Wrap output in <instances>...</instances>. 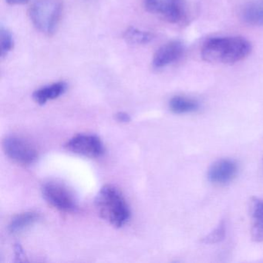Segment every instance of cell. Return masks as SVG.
<instances>
[{
    "label": "cell",
    "instance_id": "obj_5",
    "mask_svg": "<svg viewBox=\"0 0 263 263\" xmlns=\"http://www.w3.org/2000/svg\"><path fill=\"white\" fill-rule=\"evenodd\" d=\"M3 148L7 157L20 165H30L38 158L36 148L21 137L14 135L7 137L3 141Z\"/></svg>",
    "mask_w": 263,
    "mask_h": 263
},
{
    "label": "cell",
    "instance_id": "obj_3",
    "mask_svg": "<svg viewBox=\"0 0 263 263\" xmlns=\"http://www.w3.org/2000/svg\"><path fill=\"white\" fill-rule=\"evenodd\" d=\"M60 0H38L30 9L32 24L42 33L51 35L56 31L62 15Z\"/></svg>",
    "mask_w": 263,
    "mask_h": 263
},
{
    "label": "cell",
    "instance_id": "obj_1",
    "mask_svg": "<svg viewBox=\"0 0 263 263\" xmlns=\"http://www.w3.org/2000/svg\"><path fill=\"white\" fill-rule=\"evenodd\" d=\"M252 51L250 42L241 36L211 38L201 47V58L212 64H233L243 61Z\"/></svg>",
    "mask_w": 263,
    "mask_h": 263
},
{
    "label": "cell",
    "instance_id": "obj_14",
    "mask_svg": "<svg viewBox=\"0 0 263 263\" xmlns=\"http://www.w3.org/2000/svg\"><path fill=\"white\" fill-rule=\"evenodd\" d=\"M40 218V215L36 212H27L16 215L9 224V231L11 233H17L34 224Z\"/></svg>",
    "mask_w": 263,
    "mask_h": 263
},
{
    "label": "cell",
    "instance_id": "obj_13",
    "mask_svg": "<svg viewBox=\"0 0 263 263\" xmlns=\"http://www.w3.org/2000/svg\"><path fill=\"white\" fill-rule=\"evenodd\" d=\"M171 111L177 115L192 113L199 108L198 101L184 96H175L169 101Z\"/></svg>",
    "mask_w": 263,
    "mask_h": 263
},
{
    "label": "cell",
    "instance_id": "obj_7",
    "mask_svg": "<svg viewBox=\"0 0 263 263\" xmlns=\"http://www.w3.org/2000/svg\"><path fill=\"white\" fill-rule=\"evenodd\" d=\"M65 147L77 155L96 158L104 153V146L99 137L89 134H80L70 138Z\"/></svg>",
    "mask_w": 263,
    "mask_h": 263
},
{
    "label": "cell",
    "instance_id": "obj_10",
    "mask_svg": "<svg viewBox=\"0 0 263 263\" xmlns=\"http://www.w3.org/2000/svg\"><path fill=\"white\" fill-rule=\"evenodd\" d=\"M250 214L252 218L251 229L252 240L261 242L263 241V200L252 198L250 202Z\"/></svg>",
    "mask_w": 263,
    "mask_h": 263
},
{
    "label": "cell",
    "instance_id": "obj_9",
    "mask_svg": "<svg viewBox=\"0 0 263 263\" xmlns=\"http://www.w3.org/2000/svg\"><path fill=\"white\" fill-rule=\"evenodd\" d=\"M238 173L236 162L231 159L215 161L208 172V178L214 184H224L232 181Z\"/></svg>",
    "mask_w": 263,
    "mask_h": 263
},
{
    "label": "cell",
    "instance_id": "obj_4",
    "mask_svg": "<svg viewBox=\"0 0 263 263\" xmlns=\"http://www.w3.org/2000/svg\"><path fill=\"white\" fill-rule=\"evenodd\" d=\"M146 10L175 25H183L190 16L187 0H144Z\"/></svg>",
    "mask_w": 263,
    "mask_h": 263
},
{
    "label": "cell",
    "instance_id": "obj_17",
    "mask_svg": "<svg viewBox=\"0 0 263 263\" xmlns=\"http://www.w3.org/2000/svg\"><path fill=\"white\" fill-rule=\"evenodd\" d=\"M226 233V224L222 221L220 223L219 226L215 230L212 231L209 235L204 237L201 239V242L204 244H216L224 239Z\"/></svg>",
    "mask_w": 263,
    "mask_h": 263
},
{
    "label": "cell",
    "instance_id": "obj_18",
    "mask_svg": "<svg viewBox=\"0 0 263 263\" xmlns=\"http://www.w3.org/2000/svg\"><path fill=\"white\" fill-rule=\"evenodd\" d=\"M117 121L121 123H127L130 121V117L125 112H119L115 115Z\"/></svg>",
    "mask_w": 263,
    "mask_h": 263
},
{
    "label": "cell",
    "instance_id": "obj_2",
    "mask_svg": "<svg viewBox=\"0 0 263 263\" xmlns=\"http://www.w3.org/2000/svg\"><path fill=\"white\" fill-rule=\"evenodd\" d=\"M96 206L101 218L115 227H122L130 219L128 204L122 193L114 186L106 185L101 189Z\"/></svg>",
    "mask_w": 263,
    "mask_h": 263
},
{
    "label": "cell",
    "instance_id": "obj_6",
    "mask_svg": "<svg viewBox=\"0 0 263 263\" xmlns=\"http://www.w3.org/2000/svg\"><path fill=\"white\" fill-rule=\"evenodd\" d=\"M42 195L52 207L61 212H72L78 207L73 192L61 183H46L42 187Z\"/></svg>",
    "mask_w": 263,
    "mask_h": 263
},
{
    "label": "cell",
    "instance_id": "obj_15",
    "mask_svg": "<svg viewBox=\"0 0 263 263\" xmlns=\"http://www.w3.org/2000/svg\"><path fill=\"white\" fill-rule=\"evenodd\" d=\"M124 38L127 42L132 44H147L154 40L153 33L143 31L135 27H129L124 33Z\"/></svg>",
    "mask_w": 263,
    "mask_h": 263
},
{
    "label": "cell",
    "instance_id": "obj_19",
    "mask_svg": "<svg viewBox=\"0 0 263 263\" xmlns=\"http://www.w3.org/2000/svg\"><path fill=\"white\" fill-rule=\"evenodd\" d=\"M7 4L10 5H20V4H24L29 2L30 0H6Z\"/></svg>",
    "mask_w": 263,
    "mask_h": 263
},
{
    "label": "cell",
    "instance_id": "obj_8",
    "mask_svg": "<svg viewBox=\"0 0 263 263\" xmlns=\"http://www.w3.org/2000/svg\"><path fill=\"white\" fill-rule=\"evenodd\" d=\"M184 53V47L179 41H172L161 46L153 57L152 64L156 69L164 68L179 61Z\"/></svg>",
    "mask_w": 263,
    "mask_h": 263
},
{
    "label": "cell",
    "instance_id": "obj_12",
    "mask_svg": "<svg viewBox=\"0 0 263 263\" xmlns=\"http://www.w3.org/2000/svg\"><path fill=\"white\" fill-rule=\"evenodd\" d=\"M67 85L65 82H58L38 89L33 93V98L37 104L44 105L47 101L57 99L65 93Z\"/></svg>",
    "mask_w": 263,
    "mask_h": 263
},
{
    "label": "cell",
    "instance_id": "obj_11",
    "mask_svg": "<svg viewBox=\"0 0 263 263\" xmlns=\"http://www.w3.org/2000/svg\"><path fill=\"white\" fill-rule=\"evenodd\" d=\"M240 16L249 25L263 27V0H252L245 4Z\"/></svg>",
    "mask_w": 263,
    "mask_h": 263
},
{
    "label": "cell",
    "instance_id": "obj_16",
    "mask_svg": "<svg viewBox=\"0 0 263 263\" xmlns=\"http://www.w3.org/2000/svg\"><path fill=\"white\" fill-rule=\"evenodd\" d=\"M1 57L2 58L7 57L13 50L14 46V40L13 35L7 29L2 27L1 29Z\"/></svg>",
    "mask_w": 263,
    "mask_h": 263
}]
</instances>
